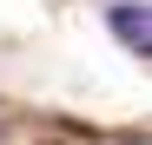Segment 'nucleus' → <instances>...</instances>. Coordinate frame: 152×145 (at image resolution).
Listing matches in <instances>:
<instances>
[{"instance_id":"nucleus-1","label":"nucleus","mask_w":152,"mask_h":145,"mask_svg":"<svg viewBox=\"0 0 152 145\" xmlns=\"http://www.w3.org/2000/svg\"><path fill=\"white\" fill-rule=\"evenodd\" d=\"M106 27L132 46V53H152V13L139 7V0H113V7H106Z\"/></svg>"}]
</instances>
